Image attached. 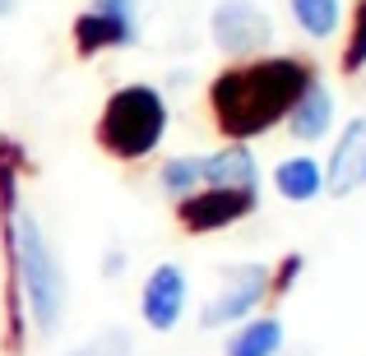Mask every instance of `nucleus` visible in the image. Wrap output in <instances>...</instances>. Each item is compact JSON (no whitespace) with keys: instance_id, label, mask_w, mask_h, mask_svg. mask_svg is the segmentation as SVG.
<instances>
[{"instance_id":"obj_1","label":"nucleus","mask_w":366,"mask_h":356,"mask_svg":"<svg viewBox=\"0 0 366 356\" xmlns=\"http://www.w3.org/2000/svg\"><path fill=\"white\" fill-rule=\"evenodd\" d=\"M315 65L292 51H264L255 61H232L209 79V116L227 143H255L274 134L292 102L315 79Z\"/></svg>"},{"instance_id":"obj_18","label":"nucleus","mask_w":366,"mask_h":356,"mask_svg":"<svg viewBox=\"0 0 366 356\" xmlns=\"http://www.w3.org/2000/svg\"><path fill=\"white\" fill-rule=\"evenodd\" d=\"M306 273V255L302 250H287V255H278L274 264H269V301H283V296H292V287L302 283Z\"/></svg>"},{"instance_id":"obj_14","label":"nucleus","mask_w":366,"mask_h":356,"mask_svg":"<svg viewBox=\"0 0 366 356\" xmlns=\"http://www.w3.org/2000/svg\"><path fill=\"white\" fill-rule=\"evenodd\" d=\"M287 14L306 42H334L343 33V19H348L343 0H287Z\"/></svg>"},{"instance_id":"obj_19","label":"nucleus","mask_w":366,"mask_h":356,"mask_svg":"<svg viewBox=\"0 0 366 356\" xmlns=\"http://www.w3.org/2000/svg\"><path fill=\"white\" fill-rule=\"evenodd\" d=\"M125 268H130V250H125L121 240H112V245L102 250V259H98V273L107 278V283H121Z\"/></svg>"},{"instance_id":"obj_5","label":"nucleus","mask_w":366,"mask_h":356,"mask_svg":"<svg viewBox=\"0 0 366 356\" xmlns=\"http://www.w3.org/2000/svg\"><path fill=\"white\" fill-rule=\"evenodd\" d=\"M204 33L214 42L218 56L227 61H255V56L274 51L278 42V24L264 5L255 0H214L204 19Z\"/></svg>"},{"instance_id":"obj_12","label":"nucleus","mask_w":366,"mask_h":356,"mask_svg":"<svg viewBox=\"0 0 366 356\" xmlns=\"http://www.w3.org/2000/svg\"><path fill=\"white\" fill-rule=\"evenodd\" d=\"M283 352H287V324L274 310H259L223 333V356H283Z\"/></svg>"},{"instance_id":"obj_3","label":"nucleus","mask_w":366,"mask_h":356,"mask_svg":"<svg viewBox=\"0 0 366 356\" xmlns=\"http://www.w3.org/2000/svg\"><path fill=\"white\" fill-rule=\"evenodd\" d=\"M172 130V102L158 83H121L107 93L98 121H93V143L117 162H149L162 148Z\"/></svg>"},{"instance_id":"obj_13","label":"nucleus","mask_w":366,"mask_h":356,"mask_svg":"<svg viewBox=\"0 0 366 356\" xmlns=\"http://www.w3.org/2000/svg\"><path fill=\"white\" fill-rule=\"evenodd\" d=\"M269 185H274V195L283 199V204H315V199L325 195V167L311 153H287V158L274 162Z\"/></svg>"},{"instance_id":"obj_6","label":"nucleus","mask_w":366,"mask_h":356,"mask_svg":"<svg viewBox=\"0 0 366 356\" xmlns=\"http://www.w3.org/2000/svg\"><path fill=\"white\" fill-rule=\"evenodd\" d=\"M139 5L144 0H93L70 24V42L84 61L102 51H130L139 42Z\"/></svg>"},{"instance_id":"obj_11","label":"nucleus","mask_w":366,"mask_h":356,"mask_svg":"<svg viewBox=\"0 0 366 356\" xmlns=\"http://www.w3.org/2000/svg\"><path fill=\"white\" fill-rule=\"evenodd\" d=\"M199 158H204V185L214 190H250V195H259V185H264V167H259L250 143L223 139L214 153H199Z\"/></svg>"},{"instance_id":"obj_10","label":"nucleus","mask_w":366,"mask_h":356,"mask_svg":"<svg viewBox=\"0 0 366 356\" xmlns=\"http://www.w3.org/2000/svg\"><path fill=\"white\" fill-rule=\"evenodd\" d=\"M283 130L292 134V143H302V148L325 143L334 130H339V93L315 74V79L306 83V93L292 102V111L283 116Z\"/></svg>"},{"instance_id":"obj_21","label":"nucleus","mask_w":366,"mask_h":356,"mask_svg":"<svg viewBox=\"0 0 366 356\" xmlns=\"http://www.w3.org/2000/svg\"><path fill=\"white\" fill-rule=\"evenodd\" d=\"M14 5H19V0H0V19H9V14H14Z\"/></svg>"},{"instance_id":"obj_15","label":"nucleus","mask_w":366,"mask_h":356,"mask_svg":"<svg viewBox=\"0 0 366 356\" xmlns=\"http://www.w3.org/2000/svg\"><path fill=\"white\" fill-rule=\"evenodd\" d=\"M153 180H158V195L167 204H181L195 190H204V158L199 153H172V158L158 162V176Z\"/></svg>"},{"instance_id":"obj_8","label":"nucleus","mask_w":366,"mask_h":356,"mask_svg":"<svg viewBox=\"0 0 366 356\" xmlns=\"http://www.w3.org/2000/svg\"><path fill=\"white\" fill-rule=\"evenodd\" d=\"M255 208H259V195H250V190H214V185H204L190 199L172 204V213H177V227L186 236H218V232H227V227L246 223Z\"/></svg>"},{"instance_id":"obj_16","label":"nucleus","mask_w":366,"mask_h":356,"mask_svg":"<svg viewBox=\"0 0 366 356\" xmlns=\"http://www.w3.org/2000/svg\"><path fill=\"white\" fill-rule=\"evenodd\" d=\"M339 70L348 79L366 74V0H357L348 14V37H343V51H339Z\"/></svg>"},{"instance_id":"obj_22","label":"nucleus","mask_w":366,"mask_h":356,"mask_svg":"<svg viewBox=\"0 0 366 356\" xmlns=\"http://www.w3.org/2000/svg\"><path fill=\"white\" fill-rule=\"evenodd\" d=\"M283 356H315V347H287Z\"/></svg>"},{"instance_id":"obj_4","label":"nucleus","mask_w":366,"mask_h":356,"mask_svg":"<svg viewBox=\"0 0 366 356\" xmlns=\"http://www.w3.org/2000/svg\"><path fill=\"white\" fill-rule=\"evenodd\" d=\"M269 305V264L264 259H232L218 268V287L199 301L195 324L204 333H227Z\"/></svg>"},{"instance_id":"obj_7","label":"nucleus","mask_w":366,"mask_h":356,"mask_svg":"<svg viewBox=\"0 0 366 356\" xmlns=\"http://www.w3.org/2000/svg\"><path fill=\"white\" fill-rule=\"evenodd\" d=\"M139 324L149 333H177L181 320L190 315V273L177 259H162L144 273L139 283Z\"/></svg>"},{"instance_id":"obj_9","label":"nucleus","mask_w":366,"mask_h":356,"mask_svg":"<svg viewBox=\"0 0 366 356\" xmlns=\"http://www.w3.org/2000/svg\"><path fill=\"white\" fill-rule=\"evenodd\" d=\"M325 195L330 199H348L362 190V171H366V111L348 116L339 130L330 134V153H325Z\"/></svg>"},{"instance_id":"obj_2","label":"nucleus","mask_w":366,"mask_h":356,"mask_svg":"<svg viewBox=\"0 0 366 356\" xmlns=\"http://www.w3.org/2000/svg\"><path fill=\"white\" fill-rule=\"evenodd\" d=\"M0 232H5L9 278L19 283V296L28 310V329L42 342L56 338L65 329V315H70V278H65V264L46 236L42 218L19 204L9 218H0Z\"/></svg>"},{"instance_id":"obj_23","label":"nucleus","mask_w":366,"mask_h":356,"mask_svg":"<svg viewBox=\"0 0 366 356\" xmlns=\"http://www.w3.org/2000/svg\"><path fill=\"white\" fill-rule=\"evenodd\" d=\"M362 190H366V171H362Z\"/></svg>"},{"instance_id":"obj_17","label":"nucleus","mask_w":366,"mask_h":356,"mask_svg":"<svg viewBox=\"0 0 366 356\" xmlns=\"http://www.w3.org/2000/svg\"><path fill=\"white\" fill-rule=\"evenodd\" d=\"M61 356H134V329L107 324V329H98L89 342H79V347H70Z\"/></svg>"},{"instance_id":"obj_20","label":"nucleus","mask_w":366,"mask_h":356,"mask_svg":"<svg viewBox=\"0 0 366 356\" xmlns=\"http://www.w3.org/2000/svg\"><path fill=\"white\" fill-rule=\"evenodd\" d=\"M190 83H195V74H190V70H172L167 83H158V88L162 93H181V88H190Z\"/></svg>"}]
</instances>
